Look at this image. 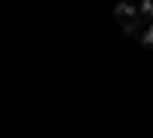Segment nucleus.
Here are the masks:
<instances>
[{
    "label": "nucleus",
    "mask_w": 153,
    "mask_h": 138,
    "mask_svg": "<svg viewBox=\"0 0 153 138\" xmlns=\"http://www.w3.org/2000/svg\"><path fill=\"white\" fill-rule=\"evenodd\" d=\"M113 16H117V22L120 25H129V22H135L138 19V6H132V3H117V9H113Z\"/></svg>",
    "instance_id": "nucleus-1"
},
{
    "label": "nucleus",
    "mask_w": 153,
    "mask_h": 138,
    "mask_svg": "<svg viewBox=\"0 0 153 138\" xmlns=\"http://www.w3.org/2000/svg\"><path fill=\"white\" fill-rule=\"evenodd\" d=\"M138 16L147 19V22H153V0H144V3L138 6Z\"/></svg>",
    "instance_id": "nucleus-2"
},
{
    "label": "nucleus",
    "mask_w": 153,
    "mask_h": 138,
    "mask_svg": "<svg viewBox=\"0 0 153 138\" xmlns=\"http://www.w3.org/2000/svg\"><path fill=\"white\" fill-rule=\"evenodd\" d=\"M141 43L153 49V22H147V25H144V31H141Z\"/></svg>",
    "instance_id": "nucleus-3"
}]
</instances>
